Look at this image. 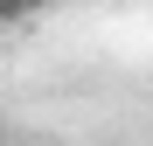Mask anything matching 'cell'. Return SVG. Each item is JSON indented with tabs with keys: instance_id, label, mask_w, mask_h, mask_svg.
<instances>
[{
	"instance_id": "cell-1",
	"label": "cell",
	"mask_w": 153,
	"mask_h": 146,
	"mask_svg": "<svg viewBox=\"0 0 153 146\" xmlns=\"http://www.w3.org/2000/svg\"><path fill=\"white\" fill-rule=\"evenodd\" d=\"M49 0H0V21H21V14H42Z\"/></svg>"
}]
</instances>
